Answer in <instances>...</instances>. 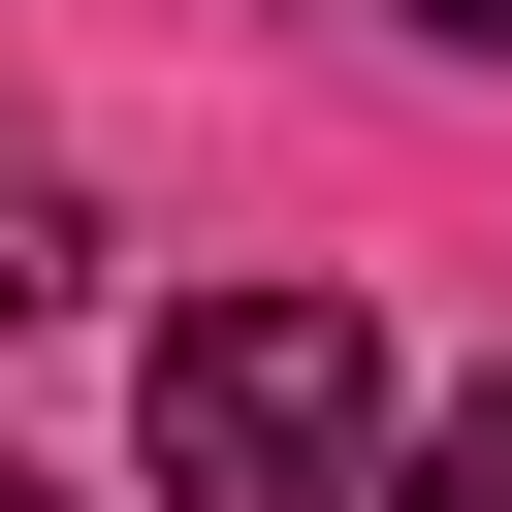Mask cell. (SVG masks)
I'll return each mask as SVG.
<instances>
[{
    "label": "cell",
    "mask_w": 512,
    "mask_h": 512,
    "mask_svg": "<svg viewBox=\"0 0 512 512\" xmlns=\"http://www.w3.org/2000/svg\"><path fill=\"white\" fill-rule=\"evenodd\" d=\"M64 288H96V224H64L32 160H0V320H64Z\"/></svg>",
    "instance_id": "obj_3"
},
{
    "label": "cell",
    "mask_w": 512,
    "mask_h": 512,
    "mask_svg": "<svg viewBox=\"0 0 512 512\" xmlns=\"http://www.w3.org/2000/svg\"><path fill=\"white\" fill-rule=\"evenodd\" d=\"M416 32H480V64H512V0H416Z\"/></svg>",
    "instance_id": "obj_4"
},
{
    "label": "cell",
    "mask_w": 512,
    "mask_h": 512,
    "mask_svg": "<svg viewBox=\"0 0 512 512\" xmlns=\"http://www.w3.org/2000/svg\"><path fill=\"white\" fill-rule=\"evenodd\" d=\"M352 512H512V384H448V416H416V448H384Z\"/></svg>",
    "instance_id": "obj_2"
},
{
    "label": "cell",
    "mask_w": 512,
    "mask_h": 512,
    "mask_svg": "<svg viewBox=\"0 0 512 512\" xmlns=\"http://www.w3.org/2000/svg\"><path fill=\"white\" fill-rule=\"evenodd\" d=\"M128 416H160V512H352L384 480V320L352 288H192Z\"/></svg>",
    "instance_id": "obj_1"
},
{
    "label": "cell",
    "mask_w": 512,
    "mask_h": 512,
    "mask_svg": "<svg viewBox=\"0 0 512 512\" xmlns=\"http://www.w3.org/2000/svg\"><path fill=\"white\" fill-rule=\"evenodd\" d=\"M0 512H64V480H0Z\"/></svg>",
    "instance_id": "obj_5"
}]
</instances>
